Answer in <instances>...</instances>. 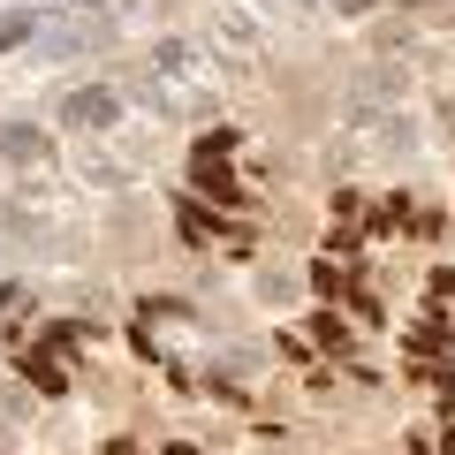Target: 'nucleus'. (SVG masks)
Masks as SVG:
<instances>
[{
  "instance_id": "nucleus-5",
  "label": "nucleus",
  "mask_w": 455,
  "mask_h": 455,
  "mask_svg": "<svg viewBox=\"0 0 455 455\" xmlns=\"http://www.w3.org/2000/svg\"><path fill=\"white\" fill-rule=\"evenodd\" d=\"M235 145H243V137H235V130H212V137H197V160H228V152H235Z\"/></svg>"
},
{
  "instance_id": "nucleus-8",
  "label": "nucleus",
  "mask_w": 455,
  "mask_h": 455,
  "mask_svg": "<svg viewBox=\"0 0 455 455\" xmlns=\"http://www.w3.org/2000/svg\"><path fill=\"white\" fill-rule=\"evenodd\" d=\"M334 8H341V16H364V8H372V0H334Z\"/></svg>"
},
{
  "instance_id": "nucleus-7",
  "label": "nucleus",
  "mask_w": 455,
  "mask_h": 455,
  "mask_svg": "<svg viewBox=\"0 0 455 455\" xmlns=\"http://www.w3.org/2000/svg\"><path fill=\"white\" fill-rule=\"evenodd\" d=\"M311 334H319L326 349H349V334H341V319H326V311H319V319H311Z\"/></svg>"
},
{
  "instance_id": "nucleus-9",
  "label": "nucleus",
  "mask_w": 455,
  "mask_h": 455,
  "mask_svg": "<svg viewBox=\"0 0 455 455\" xmlns=\"http://www.w3.org/2000/svg\"><path fill=\"white\" fill-rule=\"evenodd\" d=\"M84 8H99V0H84Z\"/></svg>"
},
{
  "instance_id": "nucleus-1",
  "label": "nucleus",
  "mask_w": 455,
  "mask_h": 455,
  "mask_svg": "<svg viewBox=\"0 0 455 455\" xmlns=\"http://www.w3.org/2000/svg\"><path fill=\"white\" fill-rule=\"evenodd\" d=\"M68 122H76V130H114V122H122V99H114L107 84H92V92H68Z\"/></svg>"
},
{
  "instance_id": "nucleus-3",
  "label": "nucleus",
  "mask_w": 455,
  "mask_h": 455,
  "mask_svg": "<svg viewBox=\"0 0 455 455\" xmlns=\"http://www.w3.org/2000/svg\"><path fill=\"white\" fill-rule=\"evenodd\" d=\"M197 190L220 197V205H243V190H235V175H228L220 160H197Z\"/></svg>"
},
{
  "instance_id": "nucleus-2",
  "label": "nucleus",
  "mask_w": 455,
  "mask_h": 455,
  "mask_svg": "<svg viewBox=\"0 0 455 455\" xmlns=\"http://www.w3.org/2000/svg\"><path fill=\"white\" fill-rule=\"evenodd\" d=\"M38 152H46V137H38L31 122H8V130H0V160H8V167H31Z\"/></svg>"
},
{
  "instance_id": "nucleus-4",
  "label": "nucleus",
  "mask_w": 455,
  "mask_h": 455,
  "mask_svg": "<svg viewBox=\"0 0 455 455\" xmlns=\"http://www.w3.org/2000/svg\"><path fill=\"white\" fill-rule=\"evenodd\" d=\"M23 372H31L38 387H46V395H61V387H68V379H61V364H53L46 349H38V357H23Z\"/></svg>"
},
{
  "instance_id": "nucleus-6",
  "label": "nucleus",
  "mask_w": 455,
  "mask_h": 455,
  "mask_svg": "<svg viewBox=\"0 0 455 455\" xmlns=\"http://www.w3.org/2000/svg\"><path fill=\"white\" fill-rule=\"evenodd\" d=\"M31 31H38V23L23 16V8H16V16H0V46H23V38H31Z\"/></svg>"
}]
</instances>
